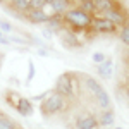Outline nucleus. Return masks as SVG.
Segmentation results:
<instances>
[{
    "instance_id": "30",
    "label": "nucleus",
    "mask_w": 129,
    "mask_h": 129,
    "mask_svg": "<svg viewBox=\"0 0 129 129\" xmlns=\"http://www.w3.org/2000/svg\"><path fill=\"white\" fill-rule=\"evenodd\" d=\"M126 59L129 60V50H127V52H126Z\"/></svg>"
},
{
    "instance_id": "3",
    "label": "nucleus",
    "mask_w": 129,
    "mask_h": 129,
    "mask_svg": "<svg viewBox=\"0 0 129 129\" xmlns=\"http://www.w3.org/2000/svg\"><path fill=\"white\" fill-rule=\"evenodd\" d=\"M66 109H67V100L64 96H60L59 93H55V91H52L40 105V112L45 119L53 117V115H57L60 112H64Z\"/></svg>"
},
{
    "instance_id": "18",
    "label": "nucleus",
    "mask_w": 129,
    "mask_h": 129,
    "mask_svg": "<svg viewBox=\"0 0 129 129\" xmlns=\"http://www.w3.org/2000/svg\"><path fill=\"white\" fill-rule=\"evenodd\" d=\"M74 5H78L81 10L88 12V14H95V5H93V0H79V2H74Z\"/></svg>"
},
{
    "instance_id": "1",
    "label": "nucleus",
    "mask_w": 129,
    "mask_h": 129,
    "mask_svg": "<svg viewBox=\"0 0 129 129\" xmlns=\"http://www.w3.org/2000/svg\"><path fill=\"white\" fill-rule=\"evenodd\" d=\"M91 21L93 16L81 10L78 5H72L66 14H64V28L66 29H91Z\"/></svg>"
},
{
    "instance_id": "9",
    "label": "nucleus",
    "mask_w": 129,
    "mask_h": 129,
    "mask_svg": "<svg viewBox=\"0 0 129 129\" xmlns=\"http://www.w3.org/2000/svg\"><path fill=\"white\" fill-rule=\"evenodd\" d=\"M14 109L17 110L22 117H31V115L35 114V107H33L31 100L29 98H24V96H21V98L17 100V103H16Z\"/></svg>"
},
{
    "instance_id": "14",
    "label": "nucleus",
    "mask_w": 129,
    "mask_h": 129,
    "mask_svg": "<svg viewBox=\"0 0 129 129\" xmlns=\"http://www.w3.org/2000/svg\"><path fill=\"white\" fill-rule=\"evenodd\" d=\"M96 120H98V126H102V127H109V126H112L114 120H115L114 110L112 109L110 110H102V114L96 117Z\"/></svg>"
},
{
    "instance_id": "34",
    "label": "nucleus",
    "mask_w": 129,
    "mask_h": 129,
    "mask_svg": "<svg viewBox=\"0 0 129 129\" xmlns=\"http://www.w3.org/2000/svg\"><path fill=\"white\" fill-rule=\"evenodd\" d=\"M127 69H129V60H127Z\"/></svg>"
},
{
    "instance_id": "35",
    "label": "nucleus",
    "mask_w": 129,
    "mask_h": 129,
    "mask_svg": "<svg viewBox=\"0 0 129 129\" xmlns=\"http://www.w3.org/2000/svg\"><path fill=\"white\" fill-rule=\"evenodd\" d=\"M115 129H122V127H115Z\"/></svg>"
},
{
    "instance_id": "27",
    "label": "nucleus",
    "mask_w": 129,
    "mask_h": 129,
    "mask_svg": "<svg viewBox=\"0 0 129 129\" xmlns=\"http://www.w3.org/2000/svg\"><path fill=\"white\" fill-rule=\"evenodd\" d=\"M0 45H10L9 38H5V36H0Z\"/></svg>"
},
{
    "instance_id": "23",
    "label": "nucleus",
    "mask_w": 129,
    "mask_h": 129,
    "mask_svg": "<svg viewBox=\"0 0 129 129\" xmlns=\"http://www.w3.org/2000/svg\"><path fill=\"white\" fill-rule=\"evenodd\" d=\"M50 93H52L50 89H48V91H43L41 95H35V96H33V98H31V100H33V102H43V100L47 98V96H48Z\"/></svg>"
},
{
    "instance_id": "25",
    "label": "nucleus",
    "mask_w": 129,
    "mask_h": 129,
    "mask_svg": "<svg viewBox=\"0 0 129 129\" xmlns=\"http://www.w3.org/2000/svg\"><path fill=\"white\" fill-rule=\"evenodd\" d=\"M9 41L10 43H17V45H26V43H28L26 40H22L19 36H9Z\"/></svg>"
},
{
    "instance_id": "13",
    "label": "nucleus",
    "mask_w": 129,
    "mask_h": 129,
    "mask_svg": "<svg viewBox=\"0 0 129 129\" xmlns=\"http://www.w3.org/2000/svg\"><path fill=\"white\" fill-rule=\"evenodd\" d=\"M47 26H48V29L53 33V31H60L64 29V16H59V14H53V16H50L48 21H47Z\"/></svg>"
},
{
    "instance_id": "24",
    "label": "nucleus",
    "mask_w": 129,
    "mask_h": 129,
    "mask_svg": "<svg viewBox=\"0 0 129 129\" xmlns=\"http://www.w3.org/2000/svg\"><path fill=\"white\" fill-rule=\"evenodd\" d=\"M33 76H35V64H33V60H29V67H28V83H31L33 79Z\"/></svg>"
},
{
    "instance_id": "6",
    "label": "nucleus",
    "mask_w": 129,
    "mask_h": 129,
    "mask_svg": "<svg viewBox=\"0 0 129 129\" xmlns=\"http://www.w3.org/2000/svg\"><path fill=\"white\" fill-rule=\"evenodd\" d=\"M91 29L95 31V33H105V35H110V33H115V31H117V26H114L110 21L103 19V17L93 16V21H91Z\"/></svg>"
},
{
    "instance_id": "8",
    "label": "nucleus",
    "mask_w": 129,
    "mask_h": 129,
    "mask_svg": "<svg viewBox=\"0 0 129 129\" xmlns=\"http://www.w3.org/2000/svg\"><path fill=\"white\" fill-rule=\"evenodd\" d=\"M48 5L53 14H59V16H64L67 10L74 5L72 0H48Z\"/></svg>"
},
{
    "instance_id": "7",
    "label": "nucleus",
    "mask_w": 129,
    "mask_h": 129,
    "mask_svg": "<svg viewBox=\"0 0 129 129\" xmlns=\"http://www.w3.org/2000/svg\"><path fill=\"white\" fill-rule=\"evenodd\" d=\"M60 43H62V47H66V48H69V50L79 48L81 47L79 38H78L76 35H72L69 29H66V28L60 31Z\"/></svg>"
},
{
    "instance_id": "20",
    "label": "nucleus",
    "mask_w": 129,
    "mask_h": 129,
    "mask_svg": "<svg viewBox=\"0 0 129 129\" xmlns=\"http://www.w3.org/2000/svg\"><path fill=\"white\" fill-rule=\"evenodd\" d=\"M119 38H120V41H122L126 47H129V26H124V28H120V31H119Z\"/></svg>"
},
{
    "instance_id": "31",
    "label": "nucleus",
    "mask_w": 129,
    "mask_h": 129,
    "mask_svg": "<svg viewBox=\"0 0 129 129\" xmlns=\"http://www.w3.org/2000/svg\"><path fill=\"white\" fill-rule=\"evenodd\" d=\"M2 60H4V55H0V62H2Z\"/></svg>"
},
{
    "instance_id": "22",
    "label": "nucleus",
    "mask_w": 129,
    "mask_h": 129,
    "mask_svg": "<svg viewBox=\"0 0 129 129\" xmlns=\"http://www.w3.org/2000/svg\"><path fill=\"white\" fill-rule=\"evenodd\" d=\"M12 29L14 28H12V24H10L9 21H0V31L2 33H10Z\"/></svg>"
},
{
    "instance_id": "4",
    "label": "nucleus",
    "mask_w": 129,
    "mask_h": 129,
    "mask_svg": "<svg viewBox=\"0 0 129 129\" xmlns=\"http://www.w3.org/2000/svg\"><path fill=\"white\" fill-rule=\"evenodd\" d=\"M84 84H86V88L89 89V93L95 96L96 105H98L100 109L102 110H110V107H112V100H110L109 93L102 88V84H100L98 81L93 79V78H84Z\"/></svg>"
},
{
    "instance_id": "5",
    "label": "nucleus",
    "mask_w": 129,
    "mask_h": 129,
    "mask_svg": "<svg viewBox=\"0 0 129 129\" xmlns=\"http://www.w3.org/2000/svg\"><path fill=\"white\" fill-rule=\"evenodd\" d=\"M98 17H103V19L110 21V22H112L114 26H117V28H124V26L127 24V21H129L126 10H122L120 4H117V2H115V5H114L112 9L98 14Z\"/></svg>"
},
{
    "instance_id": "21",
    "label": "nucleus",
    "mask_w": 129,
    "mask_h": 129,
    "mask_svg": "<svg viewBox=\"0 0 129 129\" xmlns=\"http://www.w3.org/2000/svg\"><path fill=\"white\" fill-rule=\"evenodd\" d=\"M91 59H93V62H95V64H103V62H105V60H107V55H105V53H103V52H96V53H93V57H91Z\"/></svg>"
},
{
    "instance_id": "2",
    "label": "nucleus",
    "mask_w": 129,
    "mask_h": 129,
    "mask_svg": "<svg viewBox=\"0 0 129 129\" xmlns=\"http://www.w3.org/2000/svg\"><path fill=\"white\" fill-rule=\"evenodd\" d=\"M78 88H79V81L76 78V74L74 72H64V74L59 76V79L55 81L53 91L59 93L60 96H64L66 100H69L78 95Z\"/></svg>"
},
{
    "instance_id": "29",
    "label": "nucleus",
    "mask_w": 129,
    "mask_h": 129,
    "mask_svg": "<svg viewBox=\"0 0 129 129\" xmlns=\"http://www.w3.org/2000/svg\"><path fill=\"white\" fill-rule=\"evenodd\" d=\"M126 96H127V98H129V88L126 89Z\"/></svg>"
},
{
    "instance_id": "10",
    "label": "nucleus",
    "mask_w": 129,
    "mask_h": 129,
    "mask_svg": "<svg viewBox=\"0 0 129 129\" xmlns=\"http://www.w3.org/2000/svg\"><path fill=\"white\" fill-rule=\"evenodd\" d=\"M24 17L29 21L31 24H47L50 16H47L43 10H36V9H31L28 14H24Z\"/></svg>"
},
{
    "instance_id": "15",
    "label": "nucleus",
    "mask_w": 129,
    "mask_h": 129,
    "mask_svg": "<svg viewBox=\"0 0 129 129\" xmlns=\"http://www.w3.org/2000/svg\"><path fill=\"white\" fill-rule=\"evenodd\" d=\"M93 5H95V14L93 16H98L102 12L112 9L115 5V2H112V0H93Z\"/></svg>"
},
{
    "instance_id": "28",
    "label": "nucleus",
    "mask_w": 129,
    "mask_h": 129,
    "mask_svg": "<svg viewBox=\"0 0 129 129\" xmlns=\"http://www.w3.org/2000/svg\"><path fill=\"white\" fill-rule=\"evenodd\" d=\"M43 36H45V38H48V40H50V38H52V31H50L48 28H47V29H43Z\"/></svg>"
},
{
    "instance_id": "11",
    "label": "nucleus",
    "mask_w": 129,
    "mask_h": 129,
    "mask_svg": "<svg viewBox=\"0 0 129 129\" xmlns=\"http://www.w3.org/2000/svg\"><path fill=\"white\" fill-rule=\"evenodd\" d=\"M98 127V120L95 115H84L76 120V129H96Z\"/></svg>"
},
{
    "instance_id": "12",
    "label": "nucleus",
    "mask_w": 129,
    "mask_h": 129,
    "mask_svg": "<svg viewBox=\"0 0 129 129\" xmlns=\"http://www.w3.org/2000/svg\"><path fill=\"white\" fill-rule=\"evenodd\" d=\"M9 7L12 9V12L19 10L21 16L24 17V14H28L31 10V0H12V2H9Z\"/></svg>"
},
{
    "instance_id": "19",
    "label": "nucleus",
    "mask_w": 129,
    "mask_h": 129,
    "mask_svg": "<svg viewBox=\"0 0 129 129\" xmlns=\"http://www.w3.org/2000/svg\"><path fill=\"white\" fill-rule=\"evenodd\" d=\"M19 98H21V95H17L16 91H5V102L10 103V107H16Z\"/></svg>"
},
{
    "instance_id": "32",
    "label": "nucleus",
    "mask_w": 129,
    "mask_h": 129,
    "mask_svg": "<svg viewBox=\"0 0 129 129\" xmlns=\"http://www.w3.org/2000/svg\"><path fill=\"white\" fill-rule=\"evenodd\" d=\"M16 129H22V127H21V126H17V127H16Z\"/></svg>"
},
{
    "instance_id": "17",
    "label": "nucleus",
    "mask_w": 129,
    "mask_h": 129,
    "mask_svg": "<svg viewBox=\"0 0 129 129\" xmlns=\"http://www.w3.org/2000/svg\"><path fill=\"white\" fill-rule=\"evenodd\" d=\"M19 126L14 119H10L9 115H5L4 112H0V129H16Z\"/></svg>"
},
{
    "instance_id": "33",
    "label": "nucleus",
    "mask_w": 129,
    "mask_h": 129,
    "mask_svg": "<svg viewBox=\"0 0 129 129\" xmlns=\"http://www.w3.org/2000/svg\"><path fill=\"white\" fill-rule=\"evenodd\" d=\"M0 36H4V33H2V31H0Z\"/></svg>"
},
{
    "instance_id": "16",
    "label": "nucleus",
    "mask_w": 129,
    "mask_h": 129,
    "mask_svg": "<svg viewBox=\"0 0 129 129\" xmlns=\"http://www.w3.org/2000/svg\"><path fill=\"white\" fill-rule=\"evenodd\" d=\"M96 71H98V74L103 79H110L112 78V60L107 59L103 64H100L98 67H96Z\"/></svg>"
},
{
    "instance_id": "26",
    "label": "nucleus",
    "mask_w": 129,
    "mask_h": 129,
    "mask_svg": "<svg viewBox=\"0 0 129 129\" xmlns=\"http://www.w3.org/2000/svg\"><path fill=\"white\" fill-rule=\"evenodd\" d=\"M36 53H38V55H40V57H48V55H50L48 52H47V50H43V48L36 50Z\"/></svg>"
}]
</instances>
